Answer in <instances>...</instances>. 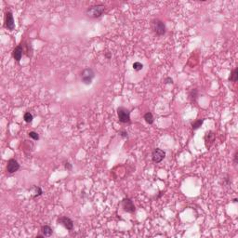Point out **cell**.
I'll return each instance as SVG.
<instances>
[{
    "label": "cell",
    "instance_id": "cell-3",
    "mask_svg": "<svg viewBox=\"0 0 238 238\" xmlns=\"http://www.w3.org/2000/svg\"><path fill=\"white\" fill-rule=\"evenodd\" d=\"M117 116L119 122L124 124L130 123V111L125 107H118L117 108Z\"/></svg>",
    "mask_w": 238,
    "mask_h": 238
},
{
    "label": "cell",
    "instance_id": "cell-8",
    "mask_svg": "<svg viewBox=\"0 0 238 238\" xmlns=\"http://www.w3.org/2000/svg\"><path fill=\"white\" fill-rule=\"evenodd\" d=\"M20 168V164L16 159H9L8 161V165H7V172L9 174H13L17 172Z\"/></svg>",
    "mask_w": 238,
    "mask_h": 238
},
{
    "label": "cell",
    "instance_id": "cell-7",
    "mask_svg": "<svg viewBox=\"0 0 238 238\" xmlns=\"http://www.w3.org/2000/svg\"><path fill=\"white\" fill-rule=\"evenodd\" d=\"M5 26L6 28L13 31L15 29V22H14V18H13L12 12L11 11H7L6 12V16H5Z\"/></svg>",
    "mask_w": 238,
    "mask_h": 238
},
{
    "label": "cell",
    "instance_id": "cell-12",
    "mask_svg": "<svg viewBox=\"0 0 238 238\" xmlns=\"http://www.w3.org/2000/svg\"><path fill=\"white\" fill-rule=\"evenodd\" d=\"M22 48H23V51L24 53L27 55L28 57H32L33 56V49H32V46L31 44H27L26 42H22Z\"/></svg>",
    "mask_w": 238,
    "mask_h": 238
},
{
    "label": "cell",
    "instance_id": "cell-15",
    "mask_svg": "<svg viewBox=\"0 0 238 238\" xmlns=\"http://www.w3.org/2000/svg\"><path fill=\"white\" fill-rule=\"evenodd\" d=\"M30 191H34V193L32 194L33 198L38 197V196H40V195L43 194V191H42V189H41L40 187H39V186H34V187H32Z\"/></svg>",
    "mask_w": 238,
    "mask_h": 238
},
{
    "label": "cell",
    "instance_id": "cell-10",
    "mask_svg": "<svg viewBox=\"0 0 238 238\" xmlns=\"http://www.w3.org/2000/svg\"><path fill=\"white\" fill-rule=\"evenodd\" d=\"M204 140H205V145H206V147L208 149H209L211 146H212V144L215 141V134H214V132L212 130L208 131L207 133L205 134Z\"/></svg>",
    "mask_w": 238,
    "mask_h": 238
},
{
    "label": "cell",
    "instance_id": "cell-25",
    "mask_svg": "<svg viewBox=\"0 0 238 238\" xmlns=\"http://www.w3.org/2000/svg\"><path fill=\"white\" fill-rule=\"evenodd\" d=\"M237 157H238V152L236 151L234 155V165H237Z\"/></svg>",
    "mask_w": 238,
    "mask_h": 238
},
{
    "label": "cell",
    "instance_id": "cell-20",
    "mask_svg": "<svg viewBox=\"0 0 238 238\" xmlns=\"http://www.w3.org/2000/svg\"><path fill=\"white\" fill-rule=\"evenodd\" d=\"M132 67H133V69H134L135 71H141V70H142V68H143V64L141 63V62H136L133 63V65H132Z\"/></svg>",
    "mask_w": 238,
    "mask_h": 238
},
{
    "label": "cell",
    "instance_id": "cell-11",
    "mask_svg": "<svg viewBox=\"0 0 238 238\" xmlns=\"http://www.w3.org/2000/svg\"><path fill=\"white\" fill-rule=\"evenodd\" d=\"M23 53H24L23 48H22V45L21 44V45L17 46V47L13 49L12 56H13V58L16 60L17 62H21V60H22V57Z\"/></svg>",
    "mask_w": 238,
    "mask_h": 238
},
{
    "label": "cell",
    "instance_id": "cell-16",
    "mask_svg": "<svg viewBox=\"0 0 238 238\" xmlns=\"http://www.w3.org/2000/svg\"><path fill=\"white\" fill-rule=\"evenodd\" d=\"M237 80H238V68H235L232 73H231V75L229 76V81L237 82Z\"/></svg>",
    "mask_w": 238,
    "mask_h": 238
},
{
    "label": "cell",
    "instance_id": "cell-6",
    "mask_svg": "<svg viewBox=\"0 0 238 238\" xmlns=\"http://www.w3.org/2000/svg\"><path fill=\"white\" fill-rule=\"evenodd\" d=\"M166 157V152L160 148H155L152 153V160L155 163H160Z\"/></svg>",
    "mask_w": 238,
    "mask_h": 238
},
{
    "label": "cell",
    "instance_id": "cell-5",
    "mask_svg": "<svg viewBox=\"0 0 238 238\" xmlns=\"http://www.w3.org/2000/svg\"><path fill=\"white\" fill-rule=\"evenodd\" d=\"M122 208L124 209V211L128 213H134L135 210H136V208L133 204V201H132L130 198H124L122 200Z\"/></svg>",
    "mask_w": 238,
    "mask_h": 238
},
{
    "label": "cell",
    "instance_id": "cell-26",
    "mask_svg": "<svg viewBox=\"0 0 238 238\" xmlns=\"http://www.w3.org/2000/svg\"><path fill=\"white\" fill-rule=\"evenodd\" d=\"M234 203H236V202H237V199H236V198H235V199H234Z\"/></svg>",
    "mask_w": 238,
    "mask_h": 238
},
{
    "label": "cell",
    "instance_id": "cell-18",
    "mask_svg": "<svg viewBox=\"0 0 238 238\" xmlns=\"http://www.w3.org/2000/svg\"><path fill=\"white\" fill-rule=\"evenodd\" d=\"M204 121H205V119H197V120H195V121H194L193 123H192V128H193L194 130L198 129L202 126Z\"/></svg>",
    "mask_w": 238,
    "mask_h": 238
},
{
    "label": "cell",
    "instance_id": "cell-1",
    "mask_svg": "<svg viewBox=\"0 0 238 238\" xmlns=\"http://www.w3.org/2000/svg\"><path fill=\"white\" fill-rule=\"evenodd\" d=\"M105 11V6L104 5H102V4H99V5H93V6H90L86 10V15L89 18H99L101 17L103 12Z\"/></svg>",
    "mask_w": 238,
    "mask_h": 238
},
{
    "label": "cell",
    "instance_id": "cell-14",
    "mask_svg": "<svg viewBox=\"0 0 238 238\" xmlns=\"http://www.w3.org/2000/svg\"><path fill=\"white\" fill-rule=\"evenodd\" d=\"M189 100L192 102H196L197 101V97H198V91L196 89H193L192 90H190L189 92Z\"/></svg>",
    "mask_w": 238,
    "mask_h": 238
},
{
    "label": "cell",
    "instance_id": "cell-9",
    "mask_svg": "<svg viewBox=\"0 0 238 238\" xmlns=\"http://www.w3.org/2000/svg\"><path fill=\"white\" fill-rule=\"evenodd\" d=\"M57 221L59 224H62V226H64L69 231H72L73 229H74V221H73L68 217H60Z\"/></svg>",
    "mask_w": 238,
    "mask_h": 238
},
{
    "label": "cell",
    "instance_id": "cell-24",
    "mask_svg": "<svg viewBox=\"0 0 238 238\" xmlns=\"http://www.w3.org/2000/svg\"><path fill=\"white\" fill-rule=\"evenodd\" d=\"M119 134H120V136H121L122 138H128V132L126 131V130H122V131H120V132H119Z\"/></svg>",
    "mask_w": 238,
    "mask_h": 238
},
{
    "label": "cell",
    "instance_id": "cell-22",
    "mask_svg": "<svg viewBox=\"0 0 238 238\" xmlns=\"http://www.w3.org/2000/svg\"><path fill=\"white\" fill-rule=\"evenodd\" d=\"M64 168H65V169H67V170H72V168H73V167H72V165L68 162V161H65L64 162Z\"/></svg>",
    "mask_w": 238,
    "mask_h": 238
},
{
    "label": "cell",
    "instance_id": "cell-4",
    "mask_svg": "<svg viewBox=\"0 0 238 238\" xmlns=\"http://www.w3.org/2000/svg\"><path fill=\"white\" fill-rule=\"evenodd\" d=\"M95 77V73L91 68H86L81 73V81L85 85H90Z\"/></svg>",
    "mask_w": 238,
    "mask_h": 238
},
{
    "label": "cell",
    "instance_id": "cell-19",
    "mask_svg": "<svg viewBox=\"0 0 238 238\" xmlns=\"http://www.w3.org/2000/svg\"><path fill=\"white\" fill-rule=\"evenodd\" d=\"M23 119H24V121L26 123H31L33 121V119H34V116H33V115L30 113V112H27V113L24 114Z\"/></svg>",
    "mask_w": 238,
    "mask_h": 238
},
{
    "label": "cell",
    "instance_id": "cell-23",
    "mask_svg": "<svg viewBox=\"0 0 238 238\" xmlns=\"http://www.w3.org/2000/svg\"><path fill=\"white\" fill-rule=\"evenodd\" d=\"M165 84H173V79L171 77H167L165 79Z\"/></svg>",
    "mask_w": 238,
    "mask_h": 238
},
{
    "label": "cell",
    "instance_id": "cell-21",
    "mask_svg": "<svg viewBox=\"0 0 238 238\" xmlns=\"http://www.w3.org/2000/svg\"><path fill=\"white\" fill-rule=\"evenodd\" d=\"M28 135H29L30 138L33 139V140H35V141H38L39 140V135H38L37 132H36V131H30L29 133H28Z\"/></svg>",
    "mask_w": 238,
    "mask_h": 238
},
{
    "label": "cell",
    "instance_id": "cell-13",
    "mask_svg": "<svg viewBox=\"0 0 238 238\" xmlns=\"http://www.w3.org/2000/svg\"><path fill=\"white\" fill-rule=\"evenodd\" d=\"M41 233H42V234H44L45 237H49L52 235V234H53V231H52L50 226L44 225L41 227Z\"/></svg>",
    "mask_w": 238,
    "mask_h": 238
},
{
    "label": "cell",
    "instance_id": "cell-2",
    "mask_svg": "<svg viewBox=\"0 0 238 238\" xmlns=\"http://www.w3.org/2000/svg\"><path fill=\"white\" fill-rule=\"evenodd\" d=\"M151 27L152 30L157 36H164L166 34V25H165L164 22L161 21L159 19H155L151 22Z\"/></svg>",
    "mask_w": 238,
    "mask_h": 238
},
{
    "label": "cell",
    "instance_id": "cell-17",
    "mask_svg": "<svg viewBox=\"0 0 238 238\" xmlns=\"http://www.w3.org/2000/svg\"><path fill=\"white\" fill-rule=\"evenodd\" d=\"M143 118H144V120L146 121V123H148L149 125H152V124L154 123V121H155L154 115H153V114H152V113H150V112H148V113L145 114L144 116H143Z\"/></svg>",
    "mask_w": 238,
    "mask_h": 238
}]
</instances>
